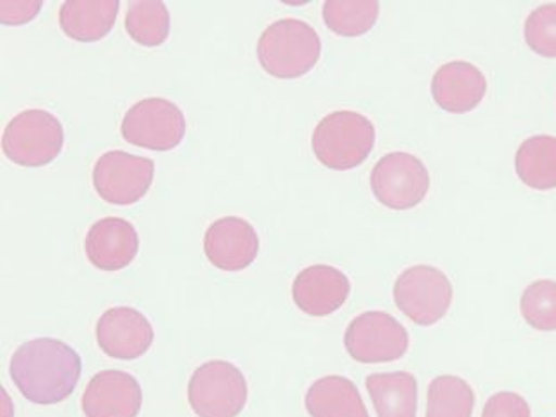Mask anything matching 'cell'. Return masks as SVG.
<instances>
[{
	"mask_svg": "<svg viewBox=\"0 0 556 417\" xmlns=\"http://www.w3.org/2000/svg\"><path fill=\"white\" fill-rule=\"evenodd\" d=\"M80 372L79 353L60 339H33L11 357V380L22 396L36 405L65 402L77 388Z\"/></svg>",
	"mask_w": 556,
	"mask_h": 417,
	"instance_id": "obj_1",
	"label": "cell"
},
{
	"mask_svg": "<svg viewBox=\"0 0 556 417\" xmlns=\"http://www.w3.org/2000/svg\"><path fill=\"white\" fill-rule=\"evenodd\" d=\"M257 58L261 66L277 79H299L318 65L321 40L307 22L283 18L264 29Z\"/></svg>",
	"mask_w": 556,
	"mask_h": 417,
	"instance_id": "obj_2",
	"label": "cell"
},
{
	"mask_svg": "<svg viewBox=\"0 0 556 417\" xmlns=\"http://www.w3.org/2000/svg\"><path fill=\"white\" fill-rule=\"evenodd\" d=\"M375 125L357 111H333L313 132V152L328 169L344 172L361 166L375 147Z\"/></svg>",
	"mask_w": 556,
	"mask_h": 417,
	"instance_id": "obj_3",
	"label": "cell"
},
{
	"mask_svg": "<svg viewBox=\"0 0 556 417\" xmlns=\"http://www.w3.org/2000/svg\"><path fill=\"white\" fill-rule=\"evenodd\" d=\"M63 144V125L46 110L22 111L11 119L2 136L5 157L25 168H40L58 160Z\"/></svg>",
	"mask_w": 556,
	"mask_h": 417,
	"instance_id": "obj_4",
	"label": "cell"
},
{
	"mask_svg": "<svg viewBox=\"0 0 556 417\" xmlns=\"http://www.w3.org/2000/svg\"><path fill=\"white\" fill-rule=\"evenodd\" d=\"M188 400L199 417H238L249 400L247 378L227 361H208L191 375Z\"/></svg>",
	"mask_w": 556,
	"mask_h": 417,
	"instance_id": "obj_5",
	"label": "cell"
},
{
	"mask_svg": "<svg viewBox=\"0 0 556 417\" xmlns=\"http://www.w3.org/2000/svg\"><path fill=\"white\" fill-rule=\"evenodd\" d=\"M453 286L441 269L419 264L403 271L394 283V303L421 327L439 324L452 305Z\"/></svg>",
	"mask_w": 556,
	"mask_h": 417,
	"instance_id": "obj_6",
	"label": "cell"
},
{
	"mask_svg": "<svg viewBox=\"0 0 556 417\" xmlns=\"http://www.w3.org/2000/svg\"><path fill=\"white\" fill-rule=\"evenodd\" d=\"M186 135V116L179 105L160 97L136 102L122 122V136L139 149L168 152Z\"/></svg>",
	"mask_w": 556,
	"mask_h": 417,
	"instance_id": "obj_7",
	"label": "cell"
},
{
	"mask_svg": "<svg viewBox=\"0 0 556 417\" xmlns=\"http://www.w3.org/2000/svg\"><path fill=\"white\" fill-rule=\"evenodd\" d=\"M369 182L380 204L394 211H407L427 197L430 174L416 155L391 152L375 164Z\"/></svg>",
	"mask_w": 556,
	"mask_h": 417,
	"instance_id": "obj_8",
	"label": "cell"
},
{
	"mask_svg": "<svg viewBox=\"0 0 556 417\" xmlns=\"http://www.w3.org/2000/svg\"><path fill=\"white\" fill-rule=\"evenodd\" d=\"M408 343L407 328L382 311L361 314L344 333L350 357L363 364L393 363L407 353Z\"/></svg>",
	"mask_w": 556,
	"mask_h": 417,
	"instance_id": "obj_9",
	"label": "cell"
},
{
	"mask_svg": "<svg viewBox=\"0 0 556 417\" xmlns=\"http://www.w3.org/2000/svg\"><path fill=\"white\" fill-rule=\"evenodd\" d=\"M154 172V161L111 150L94 163L93 188L108 204L132 205L149 193Z\"/></svg>",
	"mask_w": 556,
	"mask_h": 417,
	"instance_id": "obj_10",
	"label": "cell"
},
{
	"mask_svg": "<svg viewBox=\"0 0 556 417\" xmlns=\"http://www.w3.org/2000/svg\"><path fill=\"white\" fill-rule=\"evenodd\" d=\"M97 343L108 357L135 361L154 343V328L138 308H108L97 321Z\"/></svg>",
	"mask_w": 556,
	"mask_h": 417,
	"instance_id": "obj_11",
	"label": "cell"
},
{
	"mask_svg": "<svg viewBox=\"0 0 556 417\" xmlns=\"http://www.w3.org/2000/svg\"><path fill=\"white\" fill-rule=\"evenodd\" d=\"M204 252L208 263L222 271H243L258 254L254 225L238 216H225L205 230Z\"/></svg>",
	"mask_w": 556,
	"mask_h": 417,
	"instance_id": "obj_12",
	"label": "cell"
},
{
	"mask_svg": "<svg viewBox=\"0 0 556 417\" xmlns=\"http://www.w3.org/2000/svg\"><path fill=\"white\" fill-rule=\"evenodd\" d=\"M141 405L143 393L138 380L119 369L97 372L83 394L86 417H138Z\"/></svg>",
	"mask_w": 556,
	"mask_h": 417,
	"instance_id": "obj_13",
	"label": "cell"
},
{
	"mask_svg": "<svg viewBox=\"0 0 556 417\" xmlns=\"http://www.w3.org/2000/svg\"><path fill=\"white\" fill-rule=\"evenodd\" d=\"M350 291L352 286L346 275L327 264H314L302 269L291 289L296 307L314 318H325L343 307Z\"/></svg>",
	"mask_w": 556,
	"mask_h": 417,
	"instance_id": "obj_14",
	"label": "cell"
},
{
	"mask_svg": "<svg viewBox=\"0 0 556 417\" xmlns=\"http://www.w3.org/2000/svg\"><path fill=\"white\" fill-rule=\"evenodd\" d=\"M86 255L94 268L119 271L135 261L139 236L135 225L122 218H102L91 225L85 241Z\"/></svg>",
	"mask_w": 556,
	"mask_h": 417,
	"instance_id": "obj_15",
	"label": "cell"
},
{
	"mask_svg": "<svg viewBox=\"0 0 556 417\" xmlns=\"http://www.w3.org/2000/svg\"><path fill=\"white\" fill-rule=\"evenodd\" d=\"M485 93V75L482 74V70L467 61L446 63L433 75V100L447 113H471L482 104Z\"/></svg>",
	"mask_w": 556,
	"mask_h": 417,
	"instance_id": "obj_16",
	"label": "cell"
},
{
	"mask_svg": "<svg viewBox=\"0 0 556 417\" xmlns=\"http://www.w3.org/2000/svg\"><path fill=\"white\" fill-rule=\"evenodd\" d=\"M118 11V0H68L61 5V29L75 41H99L115 27Z\"/></svg>",
	"mask_w": 556,
	"mask_h": 417,
	"instance_id": "obj_17",
	"label": "cell"
},
{
	"mask_svg": "<svg viewBox=\"0 0 556 417\" xmlns=\"http://www.w3.org/2000/svg\"><path fill=\"white\" fill-rule=\"evenodd\" d=\"M311 417H369L357 386L346 377L319 378L305 394Z\"/></svg>",
	"mask_w": 556,
	"mask_h": 417,
	"instance_id": "obj_18",
	"label": "cell"
},
{
	"mask_svg": "<svg viewBox=\"0 0 556 417\" xmlns=\"http://www.w3.org/2000/svg\"><path fill=\"white\" fill-rule=\"evenodd\" d=\"M366 389L378 417H417V380L410 372L369 375Z\"/></svg>",
	"mask_w": 556,
	"mask_h": 417,
	"instance_id": "obj_19",
	"label": "cell"
},
{
	"mask_svg": "<svg viewBox=\"0 0 556 417\" xmlns=\"http://www.w3.org/2000/svg\"><path fill=\"white\" fill-rule=\"evenodd\" d=\"M516 172L522 185L536 191L556 188V138L533 136L519 147Z\"/></svg>",
	"mask_w": 556,
	"mask_h": 417,
	"instance_id": "obj_20",
	"label": "cell"
},
{
	"mask_svg": "<svg viewBox=\"0 0 556 417\" xmlns=\"http://www.w3.org/2000/svg\"><path fill=\"white\" fill-rule=\"evenodd\" d=\"M380 4L375 0H328L324 4V21L339 36L357 38L377 24Z\"/></svg>",
	"mask_w": 556,
	"mask_h": 417,
	"instance_id": "obj_21",
	"label": "cell"
},
{
	"mask_svg": "<svg viewBox=\"0 0 556 417\" xmlns=\"http://www.w3.org/2000/svg\"><path fill=\"white\" fill-rule=\"evenodd\" d=\"M475 391L464 378L442 375L428 386L427 417H471Z\"/></svg>",
	"mask_w": 556,
	"mask_h": 417,
	"instance_id": "obj_22",
	"label": "cell"
},
{
	"mask_svg": "<svg viewBox=\"0 0 556 417\" xmlns=\"http://www.w3.org/2000/svg\"><path fill=\"white\" fill-rule=\"evenodd\" d=\"M125 29L138 46H163L169 35L168 8L157 0L135 2L125 16Z\"/></svg>",
	"mask_w": 556,
	"mask_h": 417,
	"instance_id": "obj_23",
	"label": "cell"
},
{
	"mask_svg": "<svg viewBox=\"0 0 556 417\" xmlns=\"http://www.w3.org/2000/svg\"><path fill=\"white\" fill-rule=\"evenodd\" d=\"M522 318L541 332L556 330V282L536 280L530 283L521 296Z\"/></svg>",
	"mask_w": 556,
	"mask_h": 417,
	"instance_id": "obj_24",
	"label": "cell"
},
{
	"mask_svg": "<svg viewBox=\"0 0 556 417\" xmlns=\"http://www.w3.org/2000/svg\"><path fill=\"white\" fill-rule=\"evenodd\" d=\"M525 40L535 54L556 58V4L541 5L528 15Z\"/></svg>",
	"mask_w": 556,
	"mask_h": 417,
	"instance_id": "obj_25",
	"label": "cell"
},
{
	"mask_svg": "<svg viewBox=\"0 0 556 417\" xmlns=\"http://www.w3.org/2000/svg\"><path fill=\"white\" fill-rule=\"evenodd\" d=\"M482 417H532V410L521 394L497 393L486 400Z\"/></svg>",
	"mask_w": 556,
	"mask_h": 417,
	"instance_id": "obj_26",
	"label": "cell"
},
{
	"mask_svg": "<svg viewBox=\"0 0 556 417\" xmlns=\"http://www.w3.org/2000/svg\"><path fill=\"white\" fill-rule=\"evenodd\" d=\"M40 0H25V2H10V0H0V22L4 25H22L35 21L36 15L40 13Z\"/></svg>",
	"mask_w": 556,
	"mask_h": 417,
	"instance_id": "obj_27",
	"label": "cell"
}]
</instances>
